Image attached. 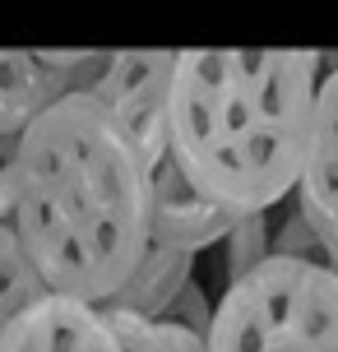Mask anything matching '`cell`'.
I'll use <instances>...</instances> for the list:
<instances>
[{"label":"cell","instance_id":"8","mask_svg":"<svg viewBox=\"0 0 338 352\" xmlns=\"http://www.w3.org/2000/svg\"><path fill=\"white\" fill-rule=\"evenodd\" d=\"M42 297H47V287H42V278H37V269L28 264L14 228L0 223V338L10 334V324Z\"/></svg>","mask_w":338,"mask_h":352},{"label":"cell","instance_id":"2","mask_svg":"<svg viewBox=\"0 0 338 352\" xmlns=\"http://www.w3.org/2000/svg\"><path fill=\"white\" fill-rule=\"evenodd\" d=\"M329 60L320 52H177L172 158L214 209L264 218L297 190Z\"/></svg>","mask_w":338,"mask_h":352},{"label":"cell","instance_id":"4","mask_svg":"<svg viewBox=\"0 0 338 352\" xmlns=\"http://www.w3.org/2000/svg\"><path fill=\"white\" fill-rule=\"evenodd\" d=\"M107 52H0V135L23 130L70 93H89Z\"/></svg>","mask_w":338,"mask_h":352},{"label":"cell","instance_id":"10","mask_svg":"<svg viewBox=\"0 0 338 352\" xmlns=\"http://www.w3.org/2000/svg\"><path fill=\"white\" fill-rule=\"evenodd\" d=\"M269 255H283V260H306V264H329L315 228L302 218V209H287V218L278 223L273 241H269Z\"/></svg>","mask_w":338,"mask_h":352},{"label":"cell","instance_id":"1","mask_svg":"<svg viewBox=\"0 0 338 352\" xmlns=\"http://www.w3.org/2000/svg\"><path fill=\"white\" fill-rule=\"evenodd\" d=\"M10 228L52 297L98 311L148 255V176L93 93L60 98L23 130Z\"/></svg>","mask_w":338,"mask_h":352},{"label":"cell","instance_id":"11","mask_svg":"<svg viewBox=\"0 0 338 352\" xmlns=\"http://www.w3.org/2000/svg\"><path fill=\"white\" fill-rule=\"evenodd\" d=\"M153 324H177V329H190V334L209 338V324H214V306L204 301V292H199L195 283L181 292L167 311H162V320H153Z\"/></svg>","mask_w":338,"mask_h":352},{"label":"cell","instance_id":"3","mask_svg":"<svg viewBox=\"0 0 338 352\" xmlns=\"http://www.w3.org/2000/svg\"><path fill=\"white\" fill-rule=\"evenodd\" d=\"M209 352H338V269L269 255L223 287Z\"/></svg>","mask_w":338,"mask_h":352},{"label":"cell","instance_id":"9","mask_svg":"<svg viewBox=\"0 0 338 352\" xmlns=\"http://www.w3.org/2000/svg\"><path fill=\"white\" fill-rule=\"evenodd\" d=\"M269 241H273L269 213L264 218H241V223L227 232V283L246 278L250 269H260V264L269 260ZM227 283H223V287H227Z\"/></svg>","mask_w":338,"mask_h":352},{"label":"cell","instance_id":"6","mask_svg":"<svg viewBox=\"0 0 338 352\" xmlns=\"http://www.w3.org/2000/svg\"><path fill=\"white\" fill-rule=\"evenodd\" d=\"M0 352H125V348L98 306L47 292L10 324V334L0 338Z\"/></svg>","mask_w":338,"mask_h":352},{"label":"cell","instance_id":"12","mask_svg":"<svg viewBox=\"0 0 338 352\" xmlns=\"http://www.w3.org/2000/svg\"><path fill=\"white\" fill-rule=\"evenodd\" d=\"M14 199H19V140L0 135V223L14 218Z\"/></svg>","mask_w":338,"mask_h":352},{"label":"cell","instance_id":"7","mask_svg":"<svg viewBox=\"0 0 338 352\" xmlns=\"http://www.w3.org/2000/svg\"><path fill=\"white\" fill-rule=\"evenodd\" d=\"M190 269H195L190 250L153 241L148 255L139 260V269L130 274V283L107 301V311H125V316H139V320H162V311L190 287Z\"/></svg>","mask_w":338,"mask_h":352},{"label":"cell","instance_id":"5","mask_svg":"<svg viewBox=\"0 0 338 352\" xmlns=\"http://www.w3.org/2000/svg\"><path fill=\"white\" fill-rule=\"evenodd\" d=\"M292 195H297L302 218L320 236L329 269H338V65H329V74L320 84L311 144H306V162Z\"/></svg>","mask_w":338,"mask_h":352}]
</instances>
